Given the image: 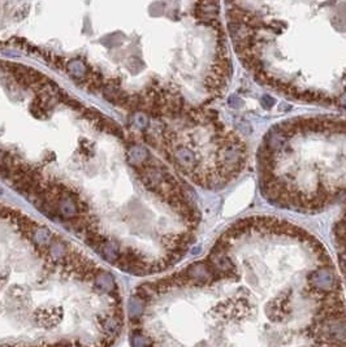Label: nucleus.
<instances>
[{
    "label": "nucleus",
    "mask_w": 346,
    "mask_h": 347,
    "mask_svg": "<svg viewBox=\"0 0 346 347\" xmlns=\"http://www.w3.org/2000/svg\"><path fill=\"white\" fill-rule=\"evenodd\" d=\"M103 332L106 333V336L108 338H112L115 340V337H117L122 328V318L121 315L115 314L109 316H106L104 320H103Z\"/></svg>",
    "instance_id": "2"
},
{
    "label": "nucleus",
    "mask_w": 346,
    "mask_h": 347,
    "mask_svg": "<svg viewBox=\"0 0 346 347\" xmlns=\"http://www.w3.org/2000/svg\"><path fill=\"white\" fill-rule=\"evenodd\" d=\"M0 347H27V346H20V345H3Z\"/></svg>",
    "instance_id": "10"
},
{
    "label": "nucleus",
    "mask_w": 346,
    "mask_h": 347,
    "mask_svg": "<svg viewBox=\"0 0 346 347\" xmlns=\"http://www.w3.org/2000/svg\"><path fill=\"white\" fill-rule=\"evenodd\" d=\"M66 69L74 77H82L86 73V65L82 61H70L66 65Z\"/></svg>",
    "instance_id": "7"
},
{
    "label": "nucleus",
    "mask_w": 346,
    "mask_h": 347,
    "mask_svg": "<svg viewBox=\"0 0 346 347\" xmlns=\"http://www.w3.org/2000/svg\"><path fill=\"white\" fill-rule=\"evenodd\" d=\"M261 103H262V106H263V108L271 109L272 107H274L275 103H276V100H275L271 95H263L262 96Z\"/></svg>",
    "instance_id": "8"
},
{
    "label": "nucleus",
    "mask_w": 346,
    "mask_h": 347,
    "mask_svg": "<svg viewBox=\"0 0 346 347\" xmlns=\"http://www.w3.org/2000/svg\"><path fill=\"white\" fill-rule=\"evenodd\" d=\"M72 347H82V346H81V345H77V344L76 345L72 344Z\"/></svg>",
    "instance_id": "11"
},
{
    "label": "nucleus",
    "mask_w": 346,
    "mask_h": 347,
    "mask_svg": "<svg viewBox=\"0 0 346 347\" xmlns=\"http://www.w3.org/2000/svg\"><path fill=\"white\" fill-rule=\"evenodd\" d=\"M228 102H229V106H231L232 108H234V109L241 108V106L244 104V103H242V99H241L240 96L234 95V94L233 95L229 96V100H228Z\"/></svg>",
    "instance_id": "9"
},
{
    "label": "nucleus",
    "mask_w": 346,
    "mask_h": 347,
    "mask_svg": "<svg viewBox=\"0 0 346 347\" xmlns=\"http://www.w3.org/2000/svg\"><path fill=\"white\" fill-rule=\"evenodd\" d=\"M94 282L103 291H112L113 288H115V281H113L112 276L107 273V272L99 271L96 273L95 278H94Z\"/></svg>",
    "instance_id": "5"
},
{
    "label": "nucleus",
    "mask_w": 346,
    "mask_h": 347,
    "mask_svg": "<svg viewBox=\"0 0 346 347\" xmlns=\"http://www.w3.org/2000/svg\"><path fill=\"white\" fill-rule=\"evenodd\" d=\"M143 303H145V302L142 301L141 298L137 297V295L130 301V304H129V314H130L132 318H138V316H141L142 311H143Z\"/></svg>",
    "instance_id": "6"
},
{
    "label": "nucleus",
    "mask_w": 346,
    "mask_h": 347,
    "mask_svg": "<svg viewBox=\"0 0 346 347\" xmlns=\"http://www.w3.org/2000/svg\"><path fill=\"white\" fill-rule=\"evenodd\" d=\"M36 323L40 325V327L44 328H51L53 325H56L60 321V315L53 314V310H39V311L35 314Z\"/></svg>",
    "instance_id": "3"
},
{
    "label": "nucleus",
    "mask_w": 346,
    "mask_h": 347,
    "mask_svg": "<svg viewBox=\"0 0 346 347\" xmlns=\"http://www.w3.org/2000/svg\"><path fill=\"white\" fill-rule=\"evenodd\" d=\"M99 252L102 254L103 258L106 259L107 261H109V263H112V264L113 263L116 264V263H117V260H119L120 248H119V246H117V243H116V242L108 241V239H107Z\"/></svg>",
    "instance_id": "4"
},
{
    "label": "nucleus",
    "mask_w": 346,
    "mask_h": 347,
    "mask_svg": "<svg viewBox=\"0 0 346 347\" xmlns=\"http://www.w3.org/2000/svg\"><path fill=\"white\" fill-rule=\"evenodd\" d=\"M309 280L311 281V284L315 286V290L322 291V293H328V291L336 290V280H335V276L331 271H328L327 268L323 269H319L317 272H313L310 276H309Z\"/></svg>",
    "instance_id": "1"
}]
</instances>
